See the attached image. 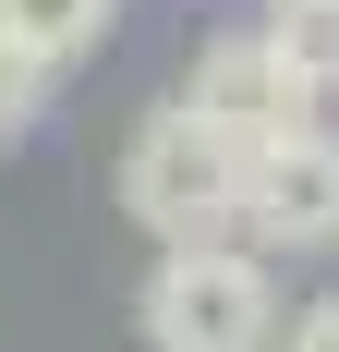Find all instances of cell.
Returning a JSON list of instances; mask_svg holds the SVG:
<instances>
[{"label": "cell", "mask_w": 339, "mask_h": 352, "mask_svg": "<svg viewBox=\"0 0 339 352\" xmlns=\"http://www.w3.org/2000/svg\"><path fill=\"white\" fill-rule=\"evenodd\" d=\"M291 304H279V267L255 243H158L134 280V340L145 352H279Z\"/></svg>", "instance_id": "1"}, {"label": "cell", "mask_w": 339, "mask_h": 352, "mask_svg": "<svg viewBox=\"0 0 339 352\" xmlns=\"http://www.w3.org/2000/svg\"><path fill=\"white\" fill-rule=\"evenodd\" d=\"M49 85H61V73H36V61H25V49H0V146L25 134L36 109H49Z\"/></svg>", "instance_id": "7"}, {"label": "cell", "mask_w": 339, "mask_h": 352, "mask_svg": "<svg viewBox=\"0 0 339 352\" xmlns=\"http://www.w3.org/2000/svg\"><path fill=\"white\" fill-rule=\"evenodd\" d=\"M231 231L255 255H339V122H303V134H279L242 158V207Z\"/></svg>", "instance_id": "3"}, {"label": "cell", "mask_w": 339, "mask_h": 352, "mask_svg": "<svg viewBox=\"0 0 339 352\" xmlns=\"http://www.w3.org/2000/svg\"><path fill=\"white\" fill-rule=\"evenodd\" d=\"M182 109H194V122L231 146V158H255V146H279V134H303V122H315V98L291 85V61H279L255 25H218V36L194 49Z\"/></svg>", "instance_id": "4"}, {"label": "cell", "mask_w": 339, "mask_h": 352, "mask_svg": "<svg viewBox=\"0 0 339 352\" xmlns=\"http://www.w3.org/2000/svg\"><path fill=\"white\" fill-rule=\"evenodd\" d=\"M291 61V85L303 98H339V0H267V25H255Z\"/></svg>", "instance_id": "6"}, {"label": "cell", "mask_w": 339, "mask_h": 352, "mask_svg": "<svg viewBox=\"0 0 339 352\" xmlns=\"http://www.w3.org/2000/svg\"><path fill=\"white\" fill-rule=\"evenodd\" d=\"M121 207H134L145 243H231V207H242V158L206 134L182 98H158L121 146Z\"/></svg>", "instance_id": "2"}, {"label": "cell", "mask_w": 339, "mask_h": 352, "mask_svg": "<svg viewBox=\"0 0 339 352\" xmlns=\"http://www.w3.org/2000/svg\"><path fill=\"white\" fill-rule=\"evenodd\" d=\"M279 352H339V292H315V304H303V316H291V328H279Z\"/></svg>", "instance_id": "8"}, {"label": "cell", "mask_w": 339, "mask_h": 352, "mask_svg": "<svg viewBox=\"0 0 339 352\" xmlns=\"http://www.w3.org/2000/svg\"><path fill=\"white\" fill-rule=\"evenodd\" d=\"M109 25H121V0H0V49H25L36 73H73L97 61Z\"/></svg>", "instance_id": "5"}]
</instances>
